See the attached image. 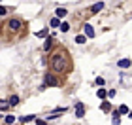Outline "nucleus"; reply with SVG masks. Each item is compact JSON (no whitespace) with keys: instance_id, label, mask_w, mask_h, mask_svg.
Here are the masks:
<instances>
[{"instance_id":"6","label":"nucleus","mask_w":132,"mask_h":125,"mask_svg":"<svg viewBox=\"0 0 132 125\" xmlns=\"http://www.w3.org/2000/svg\"><path fill=\"white\" fill-rule=\"evenodd\" d=\"M115 116H121V114H128V106L127 104H123V106H119V110L117 112H113Z\"/></svg>"},{"instance_id":"22","label":"nucleus","mask_w":132,"mask_h":125,"mask_svg":"<svg viewBox=\"0 0 132 125\" xmlns=\"http://www.w3.org/2000/svg\"><path fill=\"white\" fill-rule=\"evenodd\" d=\"M113 125H121V117H119V116L113 117Z\"/></svg>"},{"instance_id":"10","label":"nucleus","mask_w":132,"mask_h":125,"mask_svg":"<svg viewBox=\"0 0 132 125\" xmlns=\"http://www.w3.org/2000/svg\"><path fill=\"white\" fill-rule=\"evenodd\" d=\"M8 104H10V106H15V104H19V97H15V95H13V97H10Z\"/></svg>"},{"instance_id":"19","label":"nucleus","mask_w":132,"mask_h":125,"mask_svg":"<svg viewBox=\"0 0 132 125\" xmlns=\"http://www.w3.org/2000/svg\"><path fill=\"white\" fill-rule=\"evenodd\" d=\"M68 28H70V25H68V23H61V31H62V32H66Z\"/></svg>"},{"instance_id":"20","label":"nucleus","mask_w":132,"mask_h":125,"mask_svg":"<svg viewBox=\"0 0 132 125\" xmlns=\"http://www.w3.org/2000/svg\"><path fill=\"white\" fill-rule=\"evenodd\" d=\"M94 83H96V85H104L106 80H104V78H96V82H94Z\"/></svg>"},{"instance_id":"14","label":"nucleus","mask_w":132,"mask_h":125,"mask_svg":"<svg viewBox=\"0 0 132 125\" xmlns=\"http://www.w3.org/2000/svg\"><path fill=\"white\" fill-rule=\"evenodd\" d=\"M8 108H10L8 100H0V110H8Z\"/></svg>"},{"instance_id":"1","label":"nucleus","mask_w":132,"mask_h":125,"mask_svg":"<svg viewBox=\"0 0 132 125\" xmlns=\"http://www.w3.org/2000/svg\"><path fill=\"white\" fill-rule=\"evenodd\" d=\"M49 67L53 68V72H66L70 68V59L64 51H55L49 57Z\"/></svg>"},{"instance_id":"3","label":"nucleus","mask_w":132,"mask_h":125,"mask_svg":"<svg viewBox=\"0 0 132 125\" xmlns=\"http://www.w3.org/2000/svg\"><path fill=\"white\" fill-rule=\"evenodd\" d=\"M8 27H10V31H19V28H21V21L19 19H11L8 23Z\"/></svg>"},{"instance_id":"9","label":"nucleus","mask_w":132,"mask_h":125,"mask_svg":"<svg viewBox=\"0 0 132 125\" xmlns=\"http://www.w3.org/2000/svg\"><path fill=\"white\" fill-rule=\"evenodd\" d=\"M104 6H106L104 2H96V4H94V6H93L91 10L94 11V13H96V11H100V10H104Z\"/></svg>"},{"instance_id":"21","label":"nucleus","mask_w":132,"mask_h":125,"mask_svg":"<svg viewBox=\"0 0 132 125\" xmlns=\"http://www.w3.org/2000/svg\"><path fill=\"white\" fill-rule=\"evenodd\" d=\"M32 120H36L34 116H25V117H23V121H25V123H27V121H32Z\"/></svg>"},{"instance_id":"2","label":"nucleus","mask_w":132,"mask_h":125,"mask_svg":"<svg viewBox=\"0 0 132 125\" xmlns=\"http://www.w3.org/2000/svg\"><path fill=\"white\" fill-rule=\"evenodd\" d=\"M44 85H59V80L53 74H45V83Z\"/></svg>"},{"instance_id":"16","label":"nucleus","mask_w":132,"mask_h":125,"mask_svg":"<svg viewBox=\"0 0 132 125\" xmlns=\"http://www.w3.org/2000/svg\"><path fill=\"white\" fill-rule=\"evenodd\" d=\"M49 47H51V36H47V38H45V47H44V49L49 51Z\"/></svg>"},{"instance_id":"4","label":"nucleus","mask_w":132,"mask_h":125,"mask_svg":"<svg viewBox=\"0 0 132 125\" xmlns=\"http://www.w3.org/2000/svg\"><path fill=\"white\" fill-rule=\"evenodd\" d=\"M76 116H77V117H83V116H85V106H83L81 102L76 104Z\"/></svg>"},{"instance_id":"12","label":"nucleus","mask_w":132,"mask_h":125,"mask_svg":"<svg viewBox=\"0 0 132 125\" xmlns=\"http://www.w3.org/2000/svg\"><path fill=\"white\" fill-rule=\"evenodd\" d=\"M96 97H98V99H102V100H104V99L108 97V91H106V89H100V91H98V95H96Z\"/></svg>"},{"instance_id":"8","label":"nucleus","mask_w":132,"mask_h":125,"mask_svg":"<svg viewBox=\"0 0 132 125\" xmlns=\"http://www.w3.org/2000/svg\"><path fill=\"white\" fill-rule=\"evenodd\" d=\"M100 108H102V112H111V104L108 102V100H102V106H100Z\"/></svg>"},{"instance_id":"13","label":"nucleus","mask_w":132,"mask_h":125,"mask_svg":"<svg viewBox=\"0 0 132 125\" xmlns=\"http://www.w3.org/2000/svg\"><path fill=\"white\" fill-rule=\"evenodd\" d=\"M36 36H38V38H47V28H44V31H40V32H36Z\"/></svg>"},{"instance_id":"15","label":"nucleus","mask_w":132,"mask_h":125,"mask_svg":"<svg viewBox=\"0 0 132 125\" xmlns=\"http://www.w3.org/2000/svg\"><path fill=\"white\" fill-rule=\"evenodd\" d=\"M76 42H77V44H85V42H87V38L83 36V34H79V36L76 38Z\"/></svg>"},{"instance_id":"5","label":"nucleus","mask_w":132,"mask_h":125,"mask_svg":"<svg viewBox=\"0 0 132 125\" xmlns=\"http://www.w3.org/2000/svg\"><path fill=\"white\" fill-rule=\"evenodd\" d=\"M83 36H85V38H87V36H89V38H93V36H94V28L89 25V23L85 25V34H83Z\"/></svg>"},{"instance_id":"17","label":"nucleus","mask_w":132,"mask_h":125,"mask_svg":"<svg viewBox=\"0 0 132 125\" xmlns=\"http://www.w3.org/2000/svg\"><path fill=\"white\" fill-rule=\"evenodd\" d=\"M6 123H8V125H13V123H15V117H13V116H6Z\"/></svg>"},{"instance_id":"24","label":"nucleus","mask_w":132,"mask_h":125,"mask_svg":"<svg viewBox=\"0 0 132 125\" xmlns=\"http://www.w3.org/2000/svg\"><path fill=\"white\" fill-rule=\"evenodd\" d=\"M0 15H6V8L4 6H0Z\"/></svg>"},{"instance_id":"7","label":"nucleus","mask_w":132,"mask_h":125,"mask_svg":"<svg viewBox=\"0 0 132 125\" xmlns=\"http://www.w3.org/2000/svg\"><path fill=\"white\" fill-rule=\"evenodd\" d=\"M117 67L119 68H128L130 67V61H128V59H121V61L117 63Z\"/></svg>"},{"instance_id":"11","label":"nucleus","mask_w":132,"mask_h":125,"mask_svg":"<svg viewBox=\"0 0 132 125\" xmlns=\"http://www.w3.org/2000/svg\"><path fill=\"white\" fill-rule=\"evenodd\" d=\"M55 13H57V19H59V17H64V15H66V10H64V8H57Z\"/></svg>"},{"instance_id":"23","label":"nucleus","mask_w":132,"mask_h":125,"mask_svg":"<svg viewBox=\"0 0 132 125\" xmlns=\"http://www.w3.org/2000/svg\"><path fill=\"white\" fill-rule=\"evenodd\" d=\"M36 125H47V123H45L44 120H36Z\"/></svg>"},{"instance_id":"18","label":"nucleus","mask_w":132,"mask_h":125,"mask_svg":"<svg viewBox=\"0 0 132 125\" xmlns=\"http://www.w3.org/2000/svg\"><path fill=\"white\" fill-rule=\"evenodd\" d=\"M59 25H61V21H59L57 17H55V19H51V27H53V28H55V27H59Z\"/></svg>"}]
</instances>
